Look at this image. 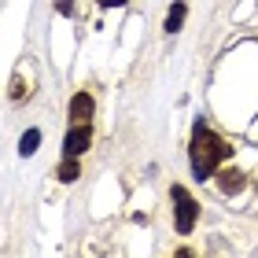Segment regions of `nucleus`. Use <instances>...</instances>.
<instances>
[{
    "label": "nucleus",
    "mask_w": 258,
    "mask_h": 258,
    "mask_svg": "<svg viewBox=\"0 0 258 258\" xmlns=\"http://www.w3.org/2000/svg\"><path fill=\"white\" fill-rule=\"evenodd\" d=\"M92 111H96V100H92L89 92H78V96L70 100V122H89Z\"/></svg>",
    "instance_id": "4"
},
{
    "label": "nucleus",
    "mask_w": 258,
    "mask_h": 258,
    "mask_svg": "<svg viewBox=\"0 0 258 258\" xmlns=\"http://www.w3.org/2000/svg\"><path fill=\"white\" fill-rule=\"evenodd\" d=\"M89 140H92L89 122H74V125H70V133H67V140H63L67 155H81V151H89Z\"/></svg>",
    "instance_id": "3"
},
{
    "label": "nucleus",
    "mask_w": 258,
    "mask_h": 258,
    "mask_svg": "<svg viewBox=\"0 0 258 258\" xmlns=\"http://www.w3.org/2000/svg\"><path fill=\"white\" fill-rule=\"evenodd\" d=\"M55 11H59V15H70V11H74V0H55Z\"/></svg>",
    "instance_id": "9"
},
{
    "label": "nucleus",
    "mask_w": 258,
    "mask_h": 258,
    "mask_svg": "<svg viewBox=\"0 0 258 258\" xmlns=\"http://www.w3.org/2000/svg\"><path fill=\"white\" fill-rule=\"evenodd\" d=\"M170 199H173V214H177V232H192L196 218H199V203L192 199V192L181 188V184H173Z\"/></svg>",
    "instance_id": "2"
},
{
    "label": "nucleus",
    "mask_w": 258,
    "mask_h": 258,
    "mask_svg": "<svg viewBox=\"0 0 258 258\" xmlns=\"http://www.w3.org/2000/svg\"><path fill=\"white\" fill-rule=\"evenodd\" d=\"M100 4H103V8H122L125 0H100Z\"/></svg>",
    "instance_id": "10"
},
{
    "label": "nucleus",
    "mask_w": 258,
    "mask_h": 258,
    "mask_svg": "<svg viewBox=\"0 0 258 258\" xmlns=\"http://www.w3.org/2000/svg\"><path fill=\"white\" fill-rule=\"evenodd\" d=\"M184 15H188V8L177 0V4L170 8V15H166V33H177V30L184 26Z\"/></svg>",
    "instance_id": "6"
},
{
    "label": "nucleus",
    "mask_w": 258,
    "mask_h": 258,
    "mask_svg": "<svg viewBox=\"0 0 258 258\" xmlns=\"http://www.w3.org/2000/svg\"><path fill=\"white\" fill-rule=\"evenodd\" d=\"M214 177H218V188L225 192V196H236V192L243 188V173H240L236 166H225V170H218Z\"/></svg>",
    "instance_id": "5"
},
{
    "label": "nucleus",
    "mask_w": 258,
    "mask_h": 258,
    "mask_svg": "<svg viewBox=\"0 0 258 258\" xmlns=\"http://www.w3.org/2000/svg\"><path fill=\"white\" fill-rule=\"evenodd\" d=\"M59 181H78V155H67V162L59 166Z\"/></svg>",
    "instance_id": "8"
},
{
    "label": "nucleus",
    "mask_w": 258,
    "mask_h": 258,
    "mask_svg": "<svg viewBox=\"0 0 258 258\" xmlns=\"http://www.w3.org/2000/svg\"><path fill=\"white\" fill-rule=\"evenodd\" d=\"M229 155V144L221 140L214 129H207L203 122H199L192 129V144H188V159H192V173L199 181L203 177H214L218 173V162Z\"/></svg>",
    "instance_id": "1"
},
{
    "label": "nucleus",
    "mask_w": 258,
    "mask_h": 258,
    "mask_svg": "<svg viewBox=\"0 0 258 258\" xmlns=\"http://www.w3.org/2000/svg\"><path fill=\"white\" fill-rule=\"evenodd\" d=\"M37 140H41V129H30V133H22L19 151H22V155H33V151H37Z\"/></svg>",
    "instance_id": "7"
}]
</instances>
